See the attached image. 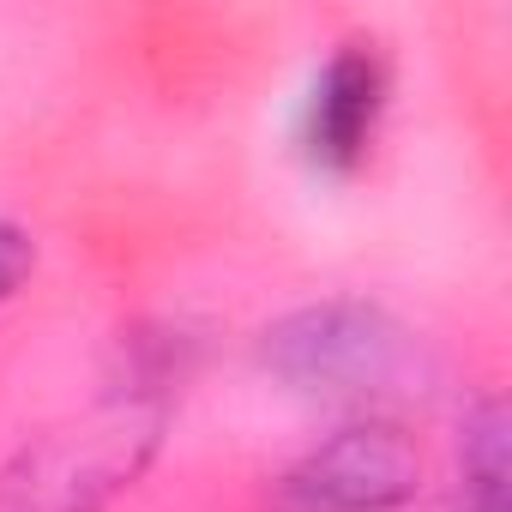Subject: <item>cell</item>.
<instances>
[{
    "mask_svg": "<svg viewBox=\"0 0 512 512\" xmlns=\"http://www.w3.org/2000/svg\"><path fill=\"white\" fill-rule=\"evenodd\" d=\"M260 362L278 386L320 404H380L416 398L434 380L422 338L374 302H314L266 326Z\"/></svg>",
    "mask_w": 512,
    "mask_h": 512,
    "instance_id": "cell-1",
    "label": "cell"
},
{
    "mask_svg": "<svg viewBox=\"0 0 512 512\" xmlns=\"http://www.w3.org/2000/svg\"><path fill=\"white\" fill-rule=\"evenodd\" d=\"M386 55L374 43H338L332 61L320 67L308 109H302V157L320 175H356L374 151L380 115H386Z\"/></svg>",
    "mask_w": 512,
    "mask_h": 512,
    "instance_id": "cell-4",
    "label": "cell"
},
{
    "mask_svg": "<svg viewBox=\"0 0 512 512\" xmlns=\"http://www.w3.org/2000/svg\"><path fill=\"white\" fill-rule=\"evenodd\" d=\"M31 266H37L31 235H25L19 223L0 217V302H13V296H19V284L31 278Z\"/></svg>",
    "mask_w": 512,
    "mask_h": 512,
    "instance_id": "cell-6",
    "label": "cell"
},
{
    "mask_svg": "<svg viewBox=\"0 0 512 512\" xmlns=\"http://www.w3.org/2000/svg\"><path fill=\"white\" fill-rule=\"evenodd\" d=\"M422 458L398 422H344L278 476V512H392L416 494Z\"/></svg>",
    "mask_w": 512,
    "mask_h": 512,
    "instance_id": "cell-3",
    "label": "cell"
},
{
    "mask_svg": "<svg viewBox=\"0 0 512 512\" xmlns=\"http://www.w3.org/2000/svg\"><path fill=\"white\" fill-rule=\"evenodd\" d=\"M452 512H506V410H500V398H488L464 422Z\"/></svg>",
    "mask_w": 512,
    "mask_h": 512,
    "instance_id": "cell-5",
    "label": "cell"
},
{
    "mask_svg": "<svg viewBox=\"0 0 512 512\" xmlns=\"http://www.w3.org/2000/svg\"><path fill=\"white\" fill-rule=\"evenodd\" d=\"M163 410L157 404H115L73 428L43 434L25 446L0 482V512H103L157 452Z\"/></svg>",
    "mask_w": 512,
    "mask_h": 512,
    "instance_id": "cell-2",
    "label": "cell"
}]
</instances>
